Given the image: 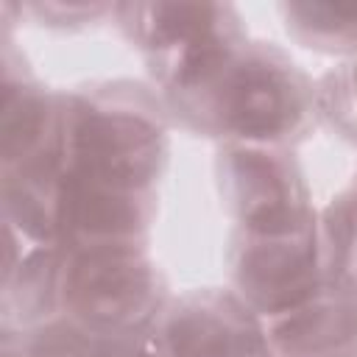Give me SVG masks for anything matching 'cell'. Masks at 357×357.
Instances as JSON below:
<instances>
[{"instance_id": "cell-1", "label": "cell", "mask_w": 357, "mask_h": 357, "mask_svg": "<svg viewBox=\"0 0 357 357\" xmlns=\"http://www.w3.org/2000/svg\"><path fill=\"white\" fill-rule=\"evenodd\" d=\"M165 159L153 117L126 106H84L67 126L64 176L112 192L145 195Z\"/></svg>"}, {"instance_id": "cell-2", "label": "cell", "mask_w": 357, "mask_h": 357, "mask_svg": "<svg viewBox=\"0 0 357 357\" xmlns=\"http://www.w3.org/2000/svg\"><path fill=\"white\" fill-rule=\"evenodd\" d=\"M204 92H212L218 126L251 142L284 139L307 112L301 78L271 50L234 53Z\"/></svg>"}, {"instance_id": "cell-3", "label": "cell", "mask_w": 357, "mask_h": 357, "mask_svg": "<svg viewBox=\"0 0 357 357\" xmlns=\"http://www.w3.org/2000/svg\"><path fill=\"white\" fill-rule=\"evenodd\" d=\"M64 304L89 326L128 329L156 310V273L134 243H86L67 262Z\"/></svg>"}, {"instance_id": "cell-4", "label": "cell", "mask_w": 357, "mask_h": 357, "mask_svg": "<svg viewBox=\"0 0 357 357\" xmlns=\"http://www.w3.org/2000/svg\"><path fill=\"white\" fill-rule=\"evenodd\" d=\"M223 184L245 237H284L312 229L301 184L282 159L259 148H234L223 159Z\"/></svg>"}, {"instance_id": "cell-5", "label": "cell", "mask_w": 357, "mask_h": 357, "mask_svg": "<svg viewBox=\"0 0 357 357\" xmlns=\"http://www.w3.org/2000/svg\"><path fill=\"white\" fill-rule=\"evenodd\" d=\"M237 287L259 312H293L318 293L312 229L284 237H245L237 257Z\"/></svg>"}, {"instance_id": "cell-6", "label": "cell", "mask_w": 357, "mask_h": 357, "mask_svg": "<svg viewBox=\"0 0 357 357\" xmlns=\"http://www.w3.org/2000/svg\"><path fill=\"white\" fill-rule=\"evenodd\" d=\"M162 343L167 357H268L254 318L226 293L181 298L165 318Z\"/></svg>"}, {"instance_id": "cell-7", "label": "cell", "mask_w": 357, "mask_h": 357, "mask_svg": "<svg viewBox=\"0 0 357 357\" xmlns=\"http://www.w3.org/2000/svg\"><path fill=\"white\" fill-rule=\"evenodd\" d=\"M47 131H50L47 100L28 86L6 84L3 86V123H0L6 165L22 167L45 156L42 145H45Z\"/></svg>"}, {"instance_id": "cell-8", "label": "cell", "mask_w": 357, "mask_h": 357, "mask_svg": "<svg viewBox=\"0 0 357 357\" xmlns=\"http://www.w3.org/2000/svg\"><path fill=\"white\" fill-rule=\"evenodd\" d=\"M284 14L287 25L310 42L340 47L357 39V3H290Z\"/></svg>"}, {"instance_id": "cell-9", "label": "cell", "mask_w": 357, "mask_h": 357, "mask_svg": "<svg viewBox=\"0 0 357 357\" xmlns=\"http://www.w3.org/2000/svg\"><path fill=\"white\" fill-rule=\"evenodd\" d=\"M95 357H153V354H148L145 349H139V346H134V343L114 340V343H106Z\"/></svg>"}, {"instance_id": "cell-10", "label": "cell", "mask_w": 357, "mask_h": 357, "mask_svg": "<svg viewBox=\"0 0 357 357\" xmlns=\"http://www.w3.org/2000/svg\"><path fill=\"white\" fill-rule=\"evenodd\" d=\"M351 92H354V100H357V64H354V75H351Z\"/></svg>"}]
</instances>
